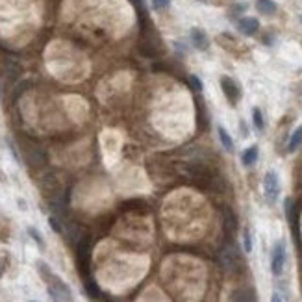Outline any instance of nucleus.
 <instances>
[{"label":"nucleus","mask_w":302,"mask_h":302,"mask_svg":"<svg viewBox=\"0 0 302 302\" xmlns=\"http://www.w3.org/2000/svg\"><path fill=\"white\" fill-rule=\"evenodd\" d=\"M258 161V146H249L243 154H241V163L245 167H252Z\"/></svg>","instance_id":"nucleus-9"},{"label":"nucleus","mask_w":302,"mask_h":302,"mask_svg":"<svg viewBox=\"0 0 302 302\" xmlns=\"http://www.w3.org/2000/svg\"><path fill=\"white\" fill-rule=\"evenodd\" d=\"M271 302H284V301H282V297L278 295V293H274V295H272V299H271Z\"/></svg>","instance_id":"nucleus-20"},{"label":"nucleus","mask_w":302,"mask_h":302,"mask_svg":"<svg viewBox=\"0 0 302 302\" xmlns=\"http://www.w3.org/2000/svg\"><path fill=\"white\" fill-rule=\"evenodd\" d=\"M37 269H39V272L43 274L45 282H47V286H48L47 291H48V295H50V299H52L54 302H73L71 287H69L60 276H56V274L48 269L47 263L39 261V263H37Z\"/></svg>","instance_id":"nucleus-1"},{"label":"nucleus","mask_w":302,"mask_h":302,"mask_svg":"<svg viewBox=\"0 0 302 302\" xmlns=\"http://www.w3.org/2000/svg\"><path fill=\"white\" fill-rule=\"evenodd\" d=\"M169 4H171V0H152V8L158 10V11L167 10V8H169Z\"/></svg>","instance_id":"nucleus-16"},{"label":"nucleus","mask_w":302,"mask_h":302,"mask_svg":"<svg viewBox=\"0 0 302 302\" xmlns=\"http://www.w3.org/2000/svg\"><path fill=\"white\" fill-rule=\"evenodd\" d=\"M284 265H286V243L278 241L274 245L272 250V258H271V271L274 276H280L284 272Z\"/></svg>","instance_id":"nucleus-3"},{"label":"nucleus","mask_w":302,"mask_h":302,"mask_svg":"<svg viewBox=\"0 0 302 302\" xmlns=\"http://www.w3.org/2000/svg\"><path fill=\"white\" fill-rule=\"evenodd\" d=\"M221 89H223V93L226 95V98H228L232 104H236V102L239 100V96H241L239 85L234 82L230 76H223V78H221Z\"/></svg>","instance_id":"nucleus-5"},{"label":"nucleus","mask_w":302,"mask_h":302,"mask_svg":"<svg viewBox=\"0 0 302 302\" xmlns=\"http://www.w3.org/2000/svg\"><path fill=\"white\" fill-rule=\"evenodd\" d=\"M0 278H2V269H0Z\"/></svg>","instance_id":"nucleus-21"},{"label":"nucleus","mask_w":302,"mask_h":302,"mask_svg":"<svg viewBox=\"0 0 302 302\" xmlns=\"http://www.w3.org/2000/svg\"><path fill=\"white\" fill-rule=\"evenodd\" d=\"M252 121H254V126H256L260 132L265 128V121H263V115H261L260 108H252Z\"/></svg>","instance_id":"nucleus-14"},{"label":"nucleus","mask_w":302,"mask_h":302,"mask_svg":"<svg viewBox=\"0 0 302 302\" xmlns=\"http://www.w3.org/2000/svg\"><path fill=\"white\" fill-rule=\"evenodd\" d=\"M301 22H302V15H301Z\"/></svg>","instance_id":"nucleus-22"},{"label":"nucleus","mask_w":302,"mask_h":302,"mask_svg":"<svg viewBox=\"0 0 302 302\" xmlns=\"http://www.w3.org/2000/svg\"><path fill=\"white\" fill-rule=\"evenodd\" d=\"M189 80H191V83H193V87H195L197 91H200V89H202V83H200V80H198L197 76H189Z\"/></svg>","instance_id":"nucleus-18"},{"label":"nucleus","mask_w":302,"mask_h":302,"mask_svg":"<svg viewBox=\"0 0 302 302\" xmlns=\"http://www.w3.org/2000/svg\"><path fill=\"white\" fill-rule=\"evenodd\" d=\"M238 30L243 35H254L256 32L260 30V22H258V19H254V17H243L238 22Z\"/></svg>","instance_id":"nucleus-7"},{"label":"nucleus","mask_w":302,"mask_h":302,"mask_svg":"<svg viewBox=\"0 0 302 302\" xmlns=\"http://www.w3.org/2000/svg\"><path fill=\"white\" fill-rule=\"evenodd\" d=\"M217 136H219V141H221V145H223V148H224L226 152H234V141H232V137H230V134L226 132V128L223 125L217 126Z\"/></svg>","instance_id":"nucleus-8"},{"label":"nucleus","mask_w":302,"mask_h":302,"mask_svg":"<svg viewBox=\"0 0 302 302\" xmlns=\"http://www.w3.org/2000/svg\"><path fill=\"white\" fill-rule=\"evenodd\" d=\"M241 134H243V136H249V130H247V125H245V121H241Z\"/></svg>","instance_id":"nucleus-19"},{"label":"nucleus","mask_w":302,"mask_h":302,"mask_svg":"<svg viewBox=\"0 0 302 302\" xmlns=\"http://www.w3.org/2000/svg\"><path fill=\"white\" fill-rule=\"evenodd\" d=\"M189 39H191L193 47L197 50H208L209 48V37L202 28H191L189 30Z\"/></svg>","instance_id":"nucleus-6"},{"label":"nucleus","mask_w":302,"mask_h":302,"mask_svg":"<svg viewBox=\"0 0 302 302\" xmlns=\"http://www.w3.org/2000/svg\"><path fill=\"white\" fill-rule=\"evenodd\" d=\"M243 247H245V252H247V254L252 252V238H250L249 230H245V234H243Z\"/></svg>","instance_id":"nucleus-15"},{"label":"nucleus","mask_w":302,"mask_h":302,"mask_svg":"<svg viewBox=\"0 0 302 302\" xmlns=\"http://www.w3.org/2000/svg\"><path fill=\"white\" fill-rule=\"evenodd\" d=\"M263 195L267 198L269 204H274L280 195V180L274 171H267L263 176Z\"/></svg>","instance_id":"nucleus-2"},{"label":"nucleus","mask_w":302,"mask_h":302,"mask_svg":"<svg viewBox=\"0 0 302 302\" xmlns=\"http://www.w3.org/2000/svg\"><path fill=\"white\" fill-rule=\"evenodd\" d=\"M301 145H302V126H299L291 134V139L287 143V152H295Z\"/></svg>","instance_id":"nucleus-11"},{"label":"nucleus","mask_w":302,"mask_h":302,"mask_svg":"<svg viewBox=\"0 0 302 302\" xmlns=\"http://www.w3.org/2000/svg\"><path fill=\"white\" fill-rule=\"evenodd\" d=\"M32 302H35V301H32Z\"/></svg>","instance_id":"nucleus-23"},{"label":"nucleus","mask_w":302,"mask_h":302,"mask_svg":"<svg viewBox=\"0 0 302 302\" xmlns=\"http://www.w3.org/2000/svg\"><path fill=\"white\" fill-rule=\"evenodd\" d=\"M230 302H256L254 291L252 289H238V291H234Z\"/></svg>","instance_id":"nucleus-10"},{"label":"nucleus","mask_w":302,"mask_h":302,"mask_svg":"<svg viewBox=\"0 0 302 302\" xmlns=\"http://www.w3.org/2000/svg\"><path fill=\"white\" fill-rule=\"evenodd\" d=\"M221 261H223V265H224V269H226V271H236V269H238V265L241 263V258H239V254H238V249H236L234 245L226 247V249L221 252Z\"/></svg>","instance_id":"nucleus-4"},{"label":"nucleus","mask_w":302,"mask_h":302,"mask_svg":"<svg viewBox=\"0 0 302 302\" xmlns=\"http://www.w3.org/2000/svg\"><path fill=\"white\" fill-rule=\"evenodd\" d=\"M48 224H50V228H52L56 234H62V226L58 224V221L54 219V217H48Z\"/></svg>","instance_id":"nucleus-17"},{"label":"nucleus","mask_w":302,"mask_h":302,"mask_svg":"<svg viewBox=\"0 0 302 302\" xmlns=\"http://www.w3.org/2000/svg\"><path fill=\"white\" fill-rule=\"evenodd\" d=\"M258 11L261 15H272L276 11V4L272 0H260L258 2Z\"/></svg>","instance_id":"nucleus-12"},{"label":"nucleus","mask_w":302,"mask_h":302,"mask_svg":"<svg viewBox=\"0 0 302 302\" xmlns=\"http://www.w3.org/2000/svg\"><path fill=\"white\" fill-rule=\"evenodd\" d=\"M28 236H30L32 239L37 243V247L41 250H45V239H43V236H41V232L37 228H33V226H28Z\"/></svg>","instance_id":"nucleus-13"}]
</instances>
